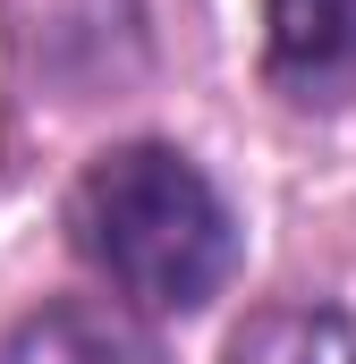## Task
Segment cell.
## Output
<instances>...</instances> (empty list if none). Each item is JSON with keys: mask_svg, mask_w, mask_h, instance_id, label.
<instances>
[{"mask_svg": "<svg viewBox=\"0 0 356 364\" xmlns=\"http://www.w3.org/2000/svg\"><path fill=\"white\" fill-rule=\"evenodd\" d=\"M68 246L127 305L204 314L238 279V212L178 144H110L68 186Z\"/></svg>", "mask_w": 356, "mask_h": 364, "instance_id": "obj_1", "label": "cell"}, {"mask_svg": "<svg viewBox=\"0 0 356 364\" xmlns=\"http://www.w3.org/2000/svg\"><path fill=\"white\" fill-rule=\"evenodd\" d=\"M263 77L288 102H348L356 0H263Z\"/></svg>", "mask_w": 356, "mask_h": 364, "instance_id": "obj_2", "label": "cell"}, {"mask_svg": "<svg viewBox=\"0 0 356 364\" xmlns=\"http://www.w3.org/2000/svg\"><path fill=\"white\" fill-rule=\"evenodd\" d=\"M0 364H170L162 356V339L136 322V314H119V305H43V314H26L9 339H0Z\"/></svg>", "mask_w": 356, "mask_h": 364, "instance_id": "obj_3", "label": "cell"}, {"mask_svg": "<svg viewBox=\"0 0 356 364\" xmlns=\"http://www.w3.org/2000/svg\"><path fill=\"white\" fill-rule=\"evenodd\" d=\"M229 364H356V314H263L229 339Z\"/></svg>", "mask_w": 356, "mask_h": 364, "instance_id": "obj_4", "label": "cell"}]
</instances>
